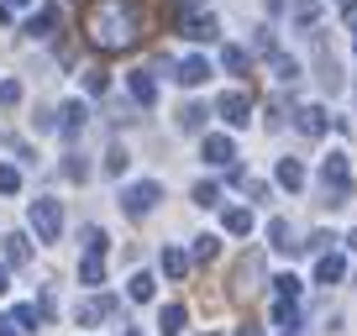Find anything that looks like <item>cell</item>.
<instances>
[{
  "label": "cell",
  "mask_w": 357,
  "mask_h": 336,
  "mask_svg": "<svg viewBox=\"0 0 357 336\" xmlns=\"http://www.w3.org/2000/svg\"><path fill=\"white\" fill-rule=\"evenodd\" d=\"M153 26V0H84V43L95 53H132Z\"/></svg>",
  "instance_id": "obj_1"
},
{
  "label": "cell",
  "mask_w": 357,
  "mask_h": 336,
  "mask_svg": "<svg viewBox=\"0 0 357 336\" xmlns=\"http://www.w3.org/2000/svg\"><path fill=\"white\" fill-rule=\"evenodd\" d=\"M321 194H326V205H347V194H352V158H347V153H326Z\"/></svg>",
  "instance_id": "obj_2"
},
{
  "label": "cell",
  "mask_w": 357,
  "mask_h": 336,
  "mask_svg": "<svg viewBox=\"0 0 357 336\" xmlns=\"http://www.w3.org/2000/svg\"><path fill=\"white\" fill-rule=\"evenodd\" d=\"M305 37H310V47H315V84H321L326 95H336V90H342V63H336L331 37H326V32H315V26H310Z\"/></svg>",
  "instance_id": "obj_3"
},
{
  "label": "cell",
  "mask_w": 357,
  "mask_h": 336,
  "mask_svg": "<svg viewBox=\"0 0 357 336\" xmlns=\"http://www.w3.org/2000/svg\"><path fill=\"white\" fill-rule=\"evenodd\" d=\"M215 32H221V26H215V16L205 11L200 0H178V37H190V43H211Z\"/></svg>",
  "instance_id": "obj_4"
},
{
  "label": "cell",
  "mask_w": 357,
  "mask_h": 336,
  "mask_svg": "<svg viewBox=\"0 0 357 336\" xmlns=\"http://www.w3.org/2000/svg\"><path fill=\"white\" fill-rule=\"evenodd\" d=\"M79 284H105V231L84 226V263H79Z\"/></svg>",
  "instance_id": "obj_5"
},
{
  "label": "cell",
  "mask_w": 357,
  "mask_h": 336,
  "mask_svg": "<svg viewBox=\"0 0 357 336\" xmlns=\"http://www.w3.org/2000/svg\"><path fill=\"white\" fill-rule=\"evenodd\" d=\"M32 231H37V242H58V236H63V205H58L53 194L32 200Z\"/></svg>",
  "instance_id": "obj_6"
},
{
  "label": "cell",
  "mask_w": 357,
  "mask_h": 336,
  "mask_svg": "<svg viewBox=\"0 0 357 336\" xmlns=\"http://www.w3.org/2000/svg\"><path fill=\"white\" fill-rule=\"evenodd\" d=\"M257 284H263V252H247L231 273V300H252Z\"/></svg>",
  "instance_id": "obj_7"
},
{
  "label": "cell",
  "mask_w": 357,
  "mask_h": 336,
  "mask_svg": "<svg viewBox=\"0 0 357 336\" xmlns=\"http://www.w3.org/2000/svg\"><path fill=\"white\" fill-rule=\"evenodd\" d=\"M158 200H163V190H158L153 179H142V184H126V190H121V211L132 215V221H142V215L153 211Z\"/></svg>",
  "instance_id": "obj_8"
},
{
  "label": "cell",
  "mask_w": 357,
  "mask_h": 336,
  "mask_svg": "<svg viewBox=\"0 0 357 336\" xmlns=\"http://www.w3.org/2000/svg\"><path fill=\"white\" fill-rule=\"evenodd\" d=\"M200 158H205L211 168H231V163H236V142H231V137H221V132H211V137L200 142Z\"/></svg>",
  "instance_id": "obj_9"
},
{
  "label": "cell",
  "mask_w": 357,
  "mask_h": 336,
  "mask_svg": "<svg viewBox=\"0 0 357 336\" xmlns=\"http://www.w3.org/2000/svg\"><path fill=\"white\" fill-rule=\"evenodd\" d=\"M116 310H121L116 294H95V300L79 305V326H95V321H105V315H116Z\"/></svg>",
  "instance_id": "obj_10"
},
{
  "label": "cell",
  "mask_w": 357,
  "mask_h": 336,
  "mask_svg": "<svg viewBox=\"0 0 357 336\" xmlns=\"http://www.w3.org/2000/svg\"><path fill=\"white\" fill-rule=\"evenodd\" d=\"M215 111H221L226 126H247V121H252V100H247V95H221Z\"/></svg>",
  "instance_id": "obj_11"
},
{
  "label": "cell",
  "mask_w": 357,
  "mask_h": 336,
  "mask_svg": "<svg viewBox=\"0 0 357 336\" xmlns=\"http://www.w3.org/2000/svg\"><path fill=\"white\" fill-rule=\"evenodd\" d=\"M294 116H300V121H294V126H300L305 137H326V132H331V116H326L321 105H300V111H294Z\"/></svg>",
  "instance_id": "obj_12"
},
{
  "label": "cell",
  "mask_w": 357,
  "mask_h": 336,
  "mask_svg": "<svg viewBox=\"0 0 357 336\" xmlns=\"http://www.w3.org/2000/svg\"><path fill=\"white\" fill-rule=\"evenodd\" d=\"M268 242H273V252H284V258H294V252H305V242H294L289 221H268Z\"/></svg>",
  "instance_id": "obj_13"
},
{
  "label": "cell",
  "mask_w": 357,
  "mask_h": 336,
  "mask_svg": "<svg viewBox=\"0 0 357 336\" xmlns=\"http://www.w3.org/2000/svg\"><path fill=\"white\" fill-rule=\"evenodd\" d=\"M84 121H89V111H84V105H79V100H68L63 111H58V132H63L68 142H74V137L84 132Z\"/></svg>",
  "instance_id": "obj_14"
},
{
  "label": "cell",
  "mask_w": 357,
  "mask_h": 336,
  "mask_svg": "<svg viewBox=\"0 0 357 336\" xmlns=\"http://www.w3.org/2000/svg\"><path fill=\"white\" fill-rule=\"evenodd\" d=\"M174 79L178 84H205V79H211V63H205V58H184V63H174Z\"/></svg>",
  "instance_id": "obj_15"
},
{
  "label": "cell",
  "mask_w": 357,
  "mask_h": 336,
  "mask_svg": "<svg viewBox=\"0 0 357 336\" xmlns=\"http://www.w3.org/2000/svg\"><path fill=\"white\" fill-rule=\"evenodd\" d=\"M347 273V258L342 252H321V263H315V284H336Z\"/></svg>",
  "instance_id": "obj_16"
},
{
  "label": "cell",
  "mask_w": 357,
  "mask_h": 336,
  "mask_svg": "<svg viewBox=\"0 0 357 336\" xmlns=\"http://www.w3.org/2000/svg\"><path fill=\"white\" fill-rule=\"evenodd\" d=\"M53 26H58V6H43L26 16V37H53Z\"/></svg>",
  "instance_id": "obj_17"
},
{
  "label": "cell",
  "mask_w": 357,
  "mask_h": 336,
  "mask_svg": "<svg viewBox=\"0 0 357 336\" xmlns=\"http://www.w3.org/2000/svg\"><path fill=\"white\" fill-rule=\"evenodd\" d=\"M6 263H11V268H26V263H32V242H26L22 231L6 236Z\"/></svg>",
  "instance_id": "obj_18"
},
{
  "label": "cell",
  "mask_w": 357,
  "mask_h": 336,
  "mask_svg": "<svg viewBox=\"0 0 357 336\" xmlns=\"http://www.w3.org/2000/svg\"><path fill=\"white\" fill-rule=\"evenodd\" d=\"M279 184H284L289 194L305 190V168H300V158H279Z\"/></svg>",
  "instance_id": "obj_19"
},
{
  "label": "cell",
  "mask_w": 357,
  "mask_h": 336,
  "mask_svg": "<svg viewBox=\"0 0 357 336\" xmlns=\"http://www.w3.org/2000/svg\"><path fill=\"white\" fill-rule=\"evenodd\" d=\"M178 132H205V121H211V111H205V105H178Z\"/></svg>",
  "instance_id": "obj_20"
},
{
  "label": "cell",
  "mask_w": 357,
  "mask_h": 336,
  "mask_svg": "<svg viewBox=\"0 0 357 336\" xmlns=\"http://www.w3.org/2000/svg\"><path fill=\"white\" fill-rule=\"evenodd\" d=\"M321 0H294V26H300V32H310V26H321Z\"/></svg>",
  "instance_id": "obj_21"
},
{
  "label": "cell",
  "mask_w": 357,
  "mask_h": 336,
  "mask_svg": "<svg viewBox=\"0 0 357 336\" xmlns=\"http://www.w3.org/2000/svg\"><path fill=\"white\" fill-rule=\"evenodd\" d=\"M132 100H137V105H153V100H158V79H153V74H142V68L132 74Z\"/></svg>",
  "instance_id": "obj_22"
},
{
  "label": "cell",
  "mask_w": 357,
  "mask_h": 336,
  "mask_svg": "<svg viewBox=\"0 0 357 336\" xmlns=\"http://www.w3.org/2000/svg\"><path fill=\"white\" fill-rule=\"evenodd\" d=\"M163 273H168V279H184V273H190V258H184V247H163Z\"/></svg>",
  "instance_id": "obj_23"
},
{
  "label": "cell",
  "mask_w": 357,
  "mask_h": 336,
  "mask_svg": "<svg viewBox=\"0 0 357 336\" xmlns=\"http://www.w3.org/2000/svg\"><path fill=\"white\" fill-rule=\"evenodd\" d=\"M158 331H163V336H178V331H184V305H163V315H158Z\"/></svg>",
  "instance_id": "obj_24"
},
{
  "label": "cell",
  "mask_w": 357,
  "mask_h": 336,
  "mask_svg": "<svg viewBox=\"0 0 357 336\" xmlns=\"http://www.w3.org/2000/svg\"><path fill=\"white\" fill-rule=\"evenodd\" d=\"M153 289H158L153 273H142V268H137V273H132V284H126V294H132V300H142V305L153 300Z\"/></svg>",
  "instance_id": "obj_25"
},
{
  "label": "cell",
  "mask_w": 357,
  "mask_h": 336,
  "mask_svg": "<svg viewBox=\"0 0 357 336\" xmlns=\"http://www.w3.org/2000/svg\"><path fill=\"white\" fill-rule=\"evenodd\" d=\"M16 326H22V331H37V321H47V315H43V305H16Z\"/></svg>",
  "instance_id": "obj_26"
},
{
  "label": "cell",
  "mask_w": 357,
  "mask_h": 336,
  "mask_svg": "<svg viewBox=\"0 0 357 336\" xmlns=\"http://www.w3.org/2000/svg\"><path fill=\"white\" fill-rule=\"evenodd\" d=\"M273 79H279V84H294V79H300V63L284 58V53H273Z\"/></svg>",
  "instance_id": "obj_27"
},
{
  "label": "cell",
  "mask_w": 357,
  "mask_h": 336,
  "mask_svg": "<svg viewBox=\"0 0 357 336\" xmlns=\"http://www.w3.org/2000/svg\"><path fill=\"white\" fill-rule=\"evenodd\" d=\"M226 231L247 236V231H252V211H226Z\"/></svg>",
  "instance_id": "obj_28"
},
{
  "label": "cell",
  "mask_w": 357,
  "mask_h": 336,
  "mask_svg": "<svg viewBox=\"0 0 357 336\" xmlns=\"http://www.w3.org/2000/svg\"><path fill=\"white\" fill-rule=\"evenodd\" d=\"M273 294H279V300H300V279H294V273H279V279H273Z\"/></svg>",
  "instance_id": "obj_29"
},
{
  "label": "cell",
  "mask_w": 357,
  "mask_h": 336,
  "mask_svg": "<svg viewBox=\"0 0 357 336\" xmlns=\"http://www.w3.org/2000/svg\"><path fill=\"white\" fill-rule=\"evenodd\" d=\"M16 190H22V168L0 163V194H16Z\"/></svg>",
  "instance_id": "obj_30"
},
{
  "label": "cell",
  "mask_w": 357,
  "mask_h": 336,
  "mask_svg": "<svg viewBox=\"0 0 357 336\" xmlns=\"http://www.w3.org/2000/svg\"><path fill=\"white\" fill-rule=\"evenodd\" d=\"M273 326H300V310H294V300H279V305H273Z\"/></svg>",
  "instance_id": "obj_31"
},
{
  "label": "cell",
  "mask_w": 357,
  "mask_h": 336,
  "mask_svg": "<svg viewBox=\"0 0 357 336\" xmlns=\"http://www.w3.org/2000/svg\"><path fill=\"white\" fill-rule=\"evenodd\" d=\"M126 163H132L126 147H111V153H105V174H126Z\"/></svg>",
  "instance_id": "obj_32"
},
{
  "label": "cell",
  "mask_w": 357,
  "mask_h": 336,
  "mask_svg": "<svg viewBox=\"0 0 357 336\" xmlns=\"http://www.w3.org/2000/svg\"><path fill=\"white\" fill-rule=\"evenodd\" d=\"M215 200H221V190H215L211 179H205V184H195V205H200V211H211Z\"/></svg>",
  "instance_id": "obj_33"
},
{
  "label": "cell",
  "mask_w": 357,
  "mask_h": 336,
  "mask_svg": "<svg viewBox=\"0 0 357 336\" xmlns=\"http://www.w3.org/2000/svg\"><path fill=\"white\" fill-rule=\"evenodd\" d=\"M221 63L231 68V74H247V53L242 47H221Z\"/></svg>",
  "instance_id": "obj_34"
},
{
  "label": "cell",
  "mask_w": 357,
  "mask_h": 336,
  "mask_svg": "<svg viewBox=\"0 0 357 336\" xmlns=\"http://www.w3.org/2000/svg\"><path fill=\"white\" fill-rule=\"evenodd\" d=\"M16 100H22V84H16V79H0V105H6V111H11Z\"/></svg>",
  "instance_id": "obj_35"
},
{
  "label": "cell",
  "mask_w": 357,
  "mask_h": 336,
  "mask_svg": "<svg viewBox=\"0 0 357 336\" xmlns=\"http://www.w3.org/2000/svg\"><path fill=\"white\" fill-rule=\"evenodd\" d=\"M105 84H111V79H105V68H89V74H84V90H89V95H105Z\"/></svg>",
  "instance_id": "obj_36"
},
{
  "label": "cell",
  "mask_w": 357,
  "mask_h": 336,
  "mask_svg": "<svg viewBox=\"0 0 357 336\" xmlns=\"http://www.w3.org/2000/svg\"><path fill=\"white\" fill-rule=\"evenodd\" d=\"M215 252H221V247H215V236H195V258H200V263H211Z\"/></svg>",
  "instance_id": "obj_37"
},
{
  "label": "cell",
  "mask_w": 357,
  "mask_h": 336,
  "mask_svg": "<svg viewBox=\"0 0 357 336\" xmlns=\"http://www.w3.org/2000/svg\"><path fill=\"white\" fill-rule=\"evenodd\" d=\"M63 174H68V179H84V174H89V163H84V158H79V153H68Z\"/></svg>",
  "instance_id": "obj_38"
},
{
  "label": "cell",
  "mask_w": 357,
  "mask_h": 336,
  "mask_svg": "<svg viewBox=\"0 0 357 336\" xmlns=\"http://www.w3.org/2000/svg\"><path fill=\"white\" fill-rule=\"evenodd\" d=\"M252 47H257V53H268V58L279 53V43H273V32H268V26H263V32H257V37H252Z\"/></svg>",
  "instance_id": "obj_39"
},
{
  "label": "cell",
  "mask_w": 357,
  "mask_h": 336,
  "mask_svg": "<svg viewBox=\"0 0 357 336\" xmlns=\"http://www.w3.org/2000/svg\"><path fill=\"white\" fill-rule=\"evenodd\" d=\"M331 242H336V236H331V231H315V236H310V242H305V252H326V247H331Z\"/></svg>",
  "instance_id": "obj_40"
},
{
  "label": "cell",
  "mask_w": 357,
  "mask_h": 336,
  "mask_svg": "<svg viewBox=\"0 0 357 336\" xmlns=\"http://www.w3.org/2000/svg\"><path fill=\"white\" fill-rule=\"evenodd\" d=\"M342 16H347V26H352V53H357V0H347Z\"/></svg>",
  "instance_id": "obj_41"
},
{
  "label": "cell",
  "mask_w": 357,
  "mask_h": 336,
  "mask_svg": "<svg viewBox=\"0 0 357 336\" xmlns=\"http://www.w3.org/2000/svg\"><path fill=\"white\" fill-rule=\"evenodd\" d=\"M0 336H22V326H16V315H0Z\"/></svg>",
  "instance_id": "obj_42"
},
{
  "label": "cell",
  "mask_w": 357,
  "mask_h": 336,
  "mask_svg": "<svg viewBox=\"0 0 357 336\" xmlns=\"http://www.w3.org/2000/svg\"><path fill=\"white\" fill-rule=\"evenodd\" d=\"M11 289V263H0V294Z\"/></svg>",
  "instance_id": "obj_43"
},
{
  "label": "cell",
  "mask_w": 357,
  "mask_h": 336,
  "mask_svg": "<svg viewBox=\"0 0 357 336\" xmlns=\"http://www.w3.org/2000/svg\"><path fill=\"white\" fill-rule=\"evenodd\" d=\"M263 11H268V16H279V11H284V0H263Z\"/></svg>",
  "instance_id": "obj_44"
},
{
  "label": "cell",
  "mask_w": 357,
  "mask_h": 336,
  "mask_svg": "<svg viewBox=\"0 0 357 336\" xmlns=\"http://www.w3.org/2000/svg\"><path fill=\"white\" fill-rule=\"evenodd\" d=\"M6 6H11V11H26V6H32V0H6Z\"/></svg>",
  "instance_id": "obj_45"
},
{
  "label": "cell",
  "mask_w": 357,
  "mask_h": 336,
  "mask_svg": "<svg viewBox=\"0 0 357 336\" xmlns=\"http://www.w3.org/2000/svg\"><path fill=\"white\" fill-rule=\"evenodd\" d=\"M236 336H257V326H236Z\"/></svg>",
  "instance_id": "obj_46"
},
{
  "label": "cell",
  "mask_w": 357,
  "mask_h": 336,
  "mask_svg": "<svg viewBox=\"0 0 357 336\" xmlns=\"http://www.w3.org/2000/svg\"><path fill=\"white\" fill-rule=\"evenodd\" d=\"M121 336H137V331H121Z\"/></svg>",
  "instance_id": "obj_47"
}]
</instances>
